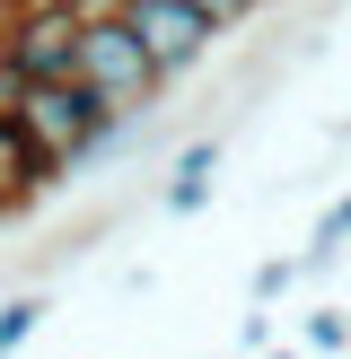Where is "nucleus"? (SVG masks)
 Listing matches in <instances>:
<instances>
[{"label": "nucleus", "instance_id": "1", "mask_svg": "<svg viewBox=\"0 0 351 359\" xmlns=\"http://www.w3.org/2000/svg\"><path fill=\"white\" fill-rule=\"evenodd\" d=\"M18 123H27V132L44 140L62 167H88L97 149H114V140H123V114H114V105H105L88 79H70V88H35Z\"/></svg>", "mask_w": 351, "mask_h": 359}, {"label": "nucleus", "instance_id": "2", "mask_svg": "<svg viewBox=\"0 0 351 359\" xmlns=\"http://www.w3.org/2000/svg\"><path fill=\"white\" fill-rule=\"evenodd\" d=\"M79 53H88V27H79L70 9H18L9 62L27 70L35 88H70V79H79Z\"/></svg>", "mask_w": 351, "mask_h": 359}, {"label": "nucleus", "instance_id": "3", "mask_svg": "<svg viewBox=\"0 0 351 359\" xmlns=\"http://www.w3.org/2000/svg\"><path fill=\"white\" fill-rule=\"evenodd\" d=\"M123 27L150 44V62L167 70V79H176V70H193L211 44H220V27H211L202 9H185V0H123Z\"/></svg>", "mask_w": 351, "mask_h": 359}, {"label": "nucleus", "instance_id": "4", "mask_svg": "<svg viewBox=\"0 0 351 359\" xmlns=\"http://www.w3.org/2000/svg\"><path fill=\"white\" fill-rule=\"evenodd\" d=\"M211 193H220V132H211V140H185V149H176L167 184H158V210H167V219H193Z\"/></svg>", "mask_w": 351, "mask_h": 359}, {"label": "nucleus", "instance_id": "5", "mask_svg": "<svg viewBox=\"0 0 351 359\" xmlns=\"http://www.w3.org/2000/svg\"><path fill=\"white\" fill-rule=\"evenodd\" d=\"M44 307H53L44 290H9V298H0V359H18V351L35 342V325H44Z\"/></svg>", "mask_w": 351, "mask_h": 359}, {"label": "nucleus", "instance_id": "6", "mask_svg": "<svg viewBox=\"0 0 351 359\" xmlns=\"http://www.w3.org/2000/svg\"><path fill=\"white\" fill-rule=\"evenodd\" d=\"M298 333H307L316 359H343V351H351V307H333V298H325V307H307V325H298Z\"/></svg>", "mask_w": 351, "mask_h": 359}, {"label": "nucleus", "instance_id": "7", "mask_svg": "<svg viewBox=\"0 0 351 359\" xmlns=\"http://www.w3.org/2000/svg\"><path fill=\"white\" fill-rule=\"evenodd\" d=\"M298 280H307V272H298V255H263V263H255V280H246V290H255V307H272V298H290Z\"/></svg>", "mask_w": 351, "mask_h": 359}, {"label": "nucleus", "instance_id": "8", "mask_svg": "<svg viewBox=\"0 0 351 359\" xmlns=\"http://www.w3.org/2000/svg\"><path fill=\"white\" fill-rule=\"evenodd\" d=\"M18 149H27V132H18V123H0V219H18Z\"/></svg>", "mask_w": 351, "mask_h": 359}, {"label": "nucleus", "instance_id": "9", "mask_svg": "<svg viewBox=\"0 0 351 359\" xmlns=\"http://www.w3.org/2000/svg\"><path fill=\"white\" fill-rule=\"evenodd\" d=\"M185 9H202V18H211V27H220V35H228V27H246V18H255V9H263V0H185Z\"/></svg>", "mask_w": 351, "mask_h": 359}, {"label": "nucleus", "instance_id": "10", "mask_svg": "<svg viewBox=\"0 0 351 359\" xmlns=\"http://www.w3.org/2000/svg\"><path fill=\"white\" fill-rule=\"evenodd\" d=\"M9 27H18V9H0V35H9Z\"/></svg>", "mask_w": 351, "mask_h": 359}, {"label": "nucleus", "instance_id": "11", "mask_svg": "<svg viewBox=\"0 0 351 359\" xmlns=\"http://www.w3.org/2000/svg\"><path fill=\"white\" fill-rule=\"evenodd\" d=\"M0 70H9V35H0Z\"/></svg>", "mask_w": 351, "mask_h": 359}, {"label": "nucleus", "instance_id": "12", "mask_svg": "<svg viewBox=\"0 0 351 359\" xmlns=\"http://www.w3.org/2000/svg\"><path fill=\"white\" fill-rule=\"evenodd\" d=\"M333 132H343V140H351V114H343V123H333Z\"/></svg>", "mask_w": 351, "mask_h": 359}]
</instances>
